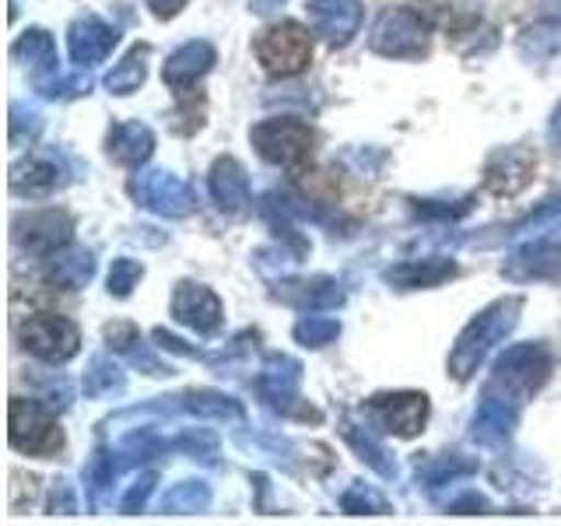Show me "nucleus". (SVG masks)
I'll use <instances>...</instances> for the list:
<instances>
[{
  "instance_id": "6ab92c4d",
  "label": "nucleus",
  "mask_w": 561,
  "mask_h": 526,
  "mask_svg": "<svg viewBox=\"0 0 561 526\" xmlns=\"http://www.w3.org/2000/svg\"><path fill=\"white\" fill-rule=\"evenodd\" d=\"M210 197L221 210H242L250 204V180L236 158H218L210 165Z\"/></svg>"
},
{
  "instance_id": "ea45409f",
  "label": "nucleus",
  "mask_w": 561,
  "mask_h": 526,
  "mask_svg": "<svg viewBox=\"0 0 561 526\" xmlns=\"http://www.w3.org/2000/svg\"><path fill=\"white\" fill-rule=\"evenodd\" d=\"M551 137L561 145V105H558V113H554V119H551Z\"/></svg>"
},
{
  "instance_id": "cd10ccee",
  "label": "nucleus",
  "mask_w": 561,
  "mask_h": 526,
  "mask_svg": "<svg viewBox=\"0 0 561 526\" xmlns=\"http://www.w3.org/2000/svg\"><path fill=\"white\" fill-rule=\"evenodd\" d=\"M519 49L530 60L554 57V53H561V22H537L534 28H526L519 35Z\"/></svg>"
},
{
  "instance_id": "2f4dec72",
  "label": "nucleus",
  "mask_w": 561,
  "mask_h": 526,
  "mask_svg": "<svg viewBox=\"0 0 561 526\" xmlns=\"http://www.w3.org/2000/svg\"><path fill=\"white\" fill-rule=\"evenodd\" d=\"M123 390V373L105 358L92 362V373H84V393L88 397H105V393H116Z\"/></svg>"
},
{
  "instance_id": "f257e3e1",
  "label": "nucleus",
  "mask_w": 561,
  "mask_h": 526,
  "mask_svg": "<svg viewBox=\"0 0 561 526\" xmlns=\"http://www.w3.org/2000/svg\"><path fill=\"white\" fill-rule=\"evenodd\" d=\"M519 312H523V298L508 295V298H499V302H491L488 309H481L478 316H473V320L463 327L460 338H456V347L449 351V373L460 382L478 373L481 362L516 330Z\"/></svg>"
},
{
  "instance_id": "ddd939ff",
  "label": "nucleus",
  "mask_w": 561,
  "mask_h": 526,
  "mask_svg": "<svg viewBox=\"0 0 561 526\" xmlns=\"http://www.w3.org/2000/svg\"><path fill=\"white\" fill-rule=\"evenodd\" d=\"M537 172V155L523 148H505L499 155H491V162L484 169V186L495 197H516V193L530 183V175Z\"/></svg>"
},
{
  "instance_id": "dca6fc26",
  "label": "nucleus",
  "mask_w": 561,
  "mask_h": 526,
  "mask_svg": "<svg viewBox=\"0 0 561 526\" xmlns=\"http://www.w3.org/2000/svg\"><path fill=\"white\" fill-rule=\"evenodd\" d=\"M14 228H18L14 239L39 256H53L70 242V218L64 215V210H39V215L18 221Z\"/></svg>"
},
{
  "instance_id": "f03ea898",
  "label": "nucleus",
  "mask_w": 561,
  "mask_h": 526,
  "mask_svg": "<svg viewBox=\"0 0 561 526\" xmlns=\"http://www.w3.org/2000/svg\"><path fill=\"white\" fill-rule=\"evenodd\" d=\"M250 140H253V148L260 151L263 162L280 165L288 172H306L312 162L316 134L302 119H291V116L263 119L250 130Z\"/></svg>"
},
{
  "instance_id": "c85d7f7f",
  "label": "nucleus",
  "mask_w": 561,
  "mask_h": 526,
  "mask_svg": "<svg viewBox=\"0 0 561 526\" xmlns=\"http://www.w3.org/2000/svg\"><path fill=\"white\" fill-rule=\"evenodd\" d=\"M344 438H347L351 446H355V453L362 456V460H365L368 467L382 473V478H393V473H397V467H393V460H390V453H386L368 432H362V428H355V425H344Z\"/></svg>"
},
{
  "instance_id": "bb28decb",
  "label": "nucleus",
  "mask_w": 561,
  "mask_h": 526,
  "mask_svg": "<svg viewBox=\"0 0 561 526\" xmlns=\"http://www.w3.org/2000/svg\"><path fill=\"white\" fill-rule=\"evenodd\" d=\"M180 408L186 414H197V418H232V421H242V408L225 393H210V390H201V393H186L180 397Z\"/></svg>"
},
{
  "instance_id": "f8f14e48",
  "label": "nucleus",
  "mask_w": 561,
  "mask_h": 526,
  "mask_svg": "<svg viewBox=\"0 0 561 526\" xmlns=\"http://www.w3.org/2000/svg\"><path fill=\"white\" fill-rule=\"evenodd\" d=\"M172 316L197 333H215L225 320V309H221V298L210 288L183 281L172 295Z\"/></svg>"
},
{
  "instance_id": "9d476101",
  "label": "nucleus",
  "mask_w": 561,
  "mask_h": 526,
  "mask_svg": "<svg viewBox=\"0 0 561 526\" xmlns=\"http://www.w3.org/2000/svg\"><path fill=\"white\" fill-rule=\"evenodd\" d=\"M368 411L386 432L400 438H414L428 421V397L425 393H379L368 400Z\"/></svg>"
},
{
  "instance_id": "c756f323",
  "label": "nucleus",
  "mask_w": 561,
  "mask_h": 526,
  "mask_svg": "<svg viewBox=\"0 0 561 526\" xmlns=\"http://www.w3.org/2000/svg\"><path fill=\"white\" fill-rule=\"evenodd\" d=\"M207 502H210V488L204 481H183L162 499V508L165 513H197Z\"/></svg>"
},
{
  "instance_id": "473e14b6",
  "label": "nucleus",
  "mask_w": 561,
  "mask_h": 526,
  "mask_svg": "<svg viewBox=\"0 0 561 526\" xmlns=\"http://www.w3.org/2000/svg\"><path fill=\"white\" fill-rule=\"evenodd\" d=\"M140 274H145V267H140L137 260H127V256H119L113 260V271H110V291L116 298H127L134 291V285L140 281Z\"/></svg>"
},
{
  "instance_id": "6e6552de",
  "label": "nucleus",
  "mask_w": 561,
  "mask_h": 526,
  "mask_svg": "<svg viewBox=\"0 0 561 526\" xmlns=\"http://www.w3.org/2000/svg\"><path fill=\"white\" fill-rule=\"evenodd\" d=\"M130 193L137 197L140 207H148L162 218H186L193 210V204H197L193 190L180 180V175L162 172V169L137 172L134 183H130Z\"/></svg>"
},
{
  "instance_id": "2eb2a0df",
  "label": "nucleus",
  "mask_w": 561,
  "mask_h": 526,
  "mask_svg": "<svg viewBox=\"0 0 561 526\" xmlns=\"http://www.w3.org/2000/svg\"><path fill=\"white\" fill-rule=\"evenodd\" d=\"M502 271L513 281H558L561 277V242L558 239L526 242Z\"/></svg>"
},
{
  "instance_id": "7ed1b4c3",
  "label": "nucleus",
  "mask_w": 561,
  "mask_h": 526,
  "mask_svg": "<svg viewBox=\"0 0 561 526\" xmlns=\"http://www.w3.org/2000/svg\"><path fill=\"white\" fill-rule=\"evenodd\" d=\"M548 376H551L548 347L543 344H516L495 362V373H491L488 390L523 403V400H530L543 382H548Z\"/></svg>"
},
{
  "instance_id": "a211bd4d",
  "label": "nucleus",
  "mask_w": 561,
  "mask_h": 526,
  "mask_svg": "<svg viewBox=\"0 0 561 526\" xmlns=\"http://www.w3.org/2000/svg\"><path fill=\"white\" fill-rule=\"evenodd\" d=\"M516 421H519V403L516 400L484 390L481 408H478V414H473V438L484 443V446L502 443V438H508V432L516 428Z\"/></svg>"
},
{
  "instance_id": "0eeeda50",
  "label": "nucleus",
  "mask_w": 561,
  "mask_h": 526,
  "mask_svg": "<svg viewBox=\"0 0 561 526\" xmlns=\"http://www.w3.org/2000/svg\"><path fill=\"white\" fill-rule=\"evenodd\" d=\"M22 344L25 351H32L35 358H43L49 365H64L78 355L81 347V333L78 327L67 320V316L57 312H35L22 323Z\"/></svg>"
},
{
  "instance_id": "7c9ffc66",
  "label": "nucleus",
  "mask_w": 561,
  "mask_h": 526,
  "mask_svg": "<svg viewBox=\"0 0 561 526\" xmlns=\"http://www.w3.org/2000/svg\"><path fill=\"white\" fill-rule=\"evenodd\" d=\"M341 323L330 320V316H306V320L295 323V338L306 347H327L330 341H337Z\"/></svg>"
},
{
  "instance_id": "f3484780",
  "label": "nucleus",
  "mask_w": 561,
  "mask_h": 526,
  "mask_svg": "<svg viewBox=\"0 0 561 526\" xmlns=\"http://www.w3.org/2000/svg\"><path fill=\"white\" fill-rule=\"evenodd\" d=\"M210 67H215V46L210 43H186L165 60L162 78L175 95H183V92H193V88H197V81L207 75Z\"/></svg>"
},
{
  "instance_id": "4c0bfd02",
  "label": "nucleus",
  "mask_w": 561,
  "mask_h": 526,
  "mask_svg": "<svg viewBox=\"0 0 561 526\" xmlns=\"http://www.w3.org/2000/svg\"><path fill=\"white\" fill-rule=\"evenodd\" d=\"M53 508H57V513H75L78 508L75 491H70L67 481H57V488H53Z\"/></svg>"
},
{
  "instance_id": "4468645a",
  "label": "nucleus",
  "mask_w": 561,
  "mask_h": 526,
  "mask_svg": "<svg viewBox=\"0 0 561 526\" xmlns=\"http://www.w3.org/2000/svg\"><path fill=\"white\" fill-rule=\"evenodd\" d=\"M119 43V35L113 25H105L102 18L95 14H84L78 18L75 25L67 32V49H70V60L88 67V64H102L105 57L113 53V46Z\"/></svg>"
},
{
  "instance_id": "b1692460",
  "label": "nucleus",
  "mask_w": 561,
  "mask_h": 526,
  "mask_svg": "<svg viewBox=\"0 0 561 526\" xmlns=\"http://www.w3.org/2000/svg\"><path fill=\"white\" fill-rule=\"evenodd\" d=\"M11 57L14 60H25L32 67L35 78H46L57 70V43H53V35L43 32V28H28L22 39L11 46Z\"/></svg>"
},
{
  "instance_id": "412c9836",
  "label": "nucleus",
  "mask_w": 561,
  "mask_h": 526,
  "mask_svg": "<svg viewBox=\"0 0 561 526\" xmlns=\"http://www.w3.org/2000/svg\"><path fill=\"white\" fill-rule=\"evenodd\" d=\"M95 274V260L88 250H57L46 263V281L53 288H64V291H75L81 285H88Z\"/></svg>"
},
{
  "instance_id": "aec40b11",
  "label": "nucleus",
  "mask_w": 561,
  "mask_h": 526,
  "mask_svg": "<svg viewBox=\"0 0 561 526\" xmlns=\"http://www.w3.org/2000/svg\"><path fill=\"white\" fill-rule=\"evenodd\" d=\"M105 145H110V155L119 165H145L154 148V134L145 123H116Z\"/></svg>"
},
{
  "instance_id": "4be33fe9",
  "label": "nucleus",
  "mask_w": 561,
  "mask_h": 526,
  "mask_svg": "<svg viewBox=\"0 0 561 526\" xmlns=\"http://www.w3.org/2000/svg\"><path fill=\"white\" fill-rule=\"evenodd\" d=\"M456 274V263L443 260V256H432V260H403L397 267L386 271V281L397 288H432L438 281H446Z\"/></svg>"
},
{
  "instance_id": "c9c22d12",
  "label": "nucleus",
  "mask_w": 561,
  "mask_h": 526,
  "mask_svg": "<svg viewBox=\"0 0 561 526\" xmlns=\"http://www.w3.org/2000/svg\"><path fill=\"white\" fill-rule=\"evenodd\" d=\"M151 488H154V473H140V481H134L127 495L119 499V508H123V513H137V508L148 502Z\"/></svg>"
},
{
  "instance_id": "58836bf2",
  "label": "nucleus",
  "mask_w": 561,
  "mask_h": 526,
  "mask_svg": "<svg viewBox=\"0 0 561 526\" xmlns=\"http://www.w3.org/2000/svg\"><path fill=\"white\" fill-rule=\"evenodd\" d=\"M145 4L151 8L154 18H172V14H180L186 8V0H145Z\"/></svg>"
},
{
  "instance_id": "a878e982",
  "label": "nucleus",
  "mask_w": 561,
  "mask_h": 526,
  "mask_svg": "<svg viewBox=\"0 0 561 526\" xmlns=\"http://www.w3.org/2000/svg\"><path fill=\"white\" fill-rule=\"evenodd\" d=\"M280 298L285 302H295V306H302L309 312H320V309H333V306H341L344 302V291L337 281H330V277H316L312 285H298V291H280Z\"/></svg>"
},
{
  "instance_id": "423d86ee",
  "label": "nucleus",
  "mask_w": 561,
  "mask_h": 526,
  "mask_svg": "<svg viewBox=\"0 0 561 526\" xmlns=\"http://www.w3.org/2000/svg\"><path fill=\"white\" fill-rule=\"evenodd\" d=\"M8 438L14 449H22L28 456H53L64 446V432L39 400L14 397L11 400V428Z\"/></svg>"
},
{
  "instance_id": "f704fd0d",
  "label": "nucleus",
  "mask_w": 561,
  "mask_h": 526,
  "mask_svg": "<svg viewBox=\"0 0 561 526\" xmlns=\"http://www.w3.org/2000/svg\"><path fill=\"white\" fill-rule=\"evenodd\" d=\"M473 470V464L470 460H460V456H443V460H435V467H428L425 470V478L432 481V484H443L446 478L453 481V478H460V473H470Z\"/></svg>"
},
{
  "instance_id": "393cba45",
  "label": "nucleus",
  "mask_w": 561,
  "mask_h": 526,
  "mask_svg": "<svg viewBox=\"0 0 561 526\" xmlns=\"http://www.w3.org/2000/svg\"><path fill=\"white\" fill-rule=\"evenodd\" d=\"M148 46H134L127 57H123L110 75H105V88H110L113 95H134L140 84L148 78Z\"/></svg>"
},
{
  "instance_id": "1a4fd4ad",
  "label": "nucleus",
  "mask_w": 561,
  "mask_h": 526,
  "mask_svg": "<svg viewBox=\"0 0 561 526\" xmlns=\"http://www.w3.org/2000/svg\"><path fill=\"white\" fill-rule=\"evenodd\" d=\"M298 376H302V365H298L295 358L274 355L267 362V368L260 373L256 390L280 414H295V418H302V421H320V411H312V408H306V403H298V393H295Z\"/></svg>"
},
{
  "instance_id": "20e7f679",
  "label": "nucleus",
  "mask_w": 561,
  "mask_h": 526,
  "mask_svg": "<svg viewBox=\"0 0 561 526\" xmlns=\"http://www.w3.org/2000/svg\"><path fill=\"white\" fill-rule=\"evenodd\" d=\"M256 60L263 64L267 75L291 78L302 75L312 60V35L298 22H277L260 32L256 39Z\"/></svg>"
},
{
  "instance_id": "5701e85b",
  "label": "nucleus",
  "mask_w": 561,
  "mask_h": 526,
  "mask_svg": "<svg viewBox=\"0 0 561 526\" xmlns=\"http://www.w3.org/2000/svg\"><path fill=\"white\" fill-rule=\"evenodd\" d=\"M60 183V165L53 158H28V162L11 169V190L22 193V197H46Z\"/></svg>"
},
{
  "instance_id": "72a5a7b5",
  "label": "nucleus",
  "mask_w": 561,
  "mask_h": 526,
  "mask_svg": "<svg viewBox=\"0 0 561 526\" xmlns=\"http://www.w3.org/2000/svg\"><path fill=\"white\" fill-rule=\"evenodd\" d=\"M344 505V513H386V499L376 495V491H368V488H351L347 495L341 499Z\"/></svg>"
},
{
  "instance_id": "e433bc0d",
  "label": "nucleus",
  "mask_w": 561,
  "mask_h": 526,
  "mask_svg": "<svg viewBox=\"0 0 561 526\" xmlns=\"http://www.w3.org/2000/svg\"><path fill=\"white\" fill-rule=\"evenodd\" d=\"M105 341H110V347L119 351V355H127V351L140 341V333L130 323H113V327H105Z\"/></svg>"
},
{
  "instance_id": "39448f33",
  "label": "nucleus",
  "mask_w": 561,
  "mask_h": 526,
  "mask_svg": "<svg viewBox=\"0 0 561 526\" xmlns=\"http://www.w3.org/2000/svg\"><path fill=\"white\" fill-rule=\"evenodd\" d=\"M368 46L393 60H417L428 53V22L414 8H390L379 14Z\"/></svg>"
},
{
  "instance_id": "9b49d317",
  "label": "nucleus",
  "mask_w": 561,
  "mask_h": 526,
  "mask_svg": "<svg viewBox=\"0 0 561 526\" xmlns=\"http://www.w3.org/2000/svg\"><path fill=\"white\" fill-rule=\"evenodd\" d=\"M362 4L358 0H312L309 25L316 35H323L327 46H347L362 28Z\"/></svg>"
}]
</instances>
